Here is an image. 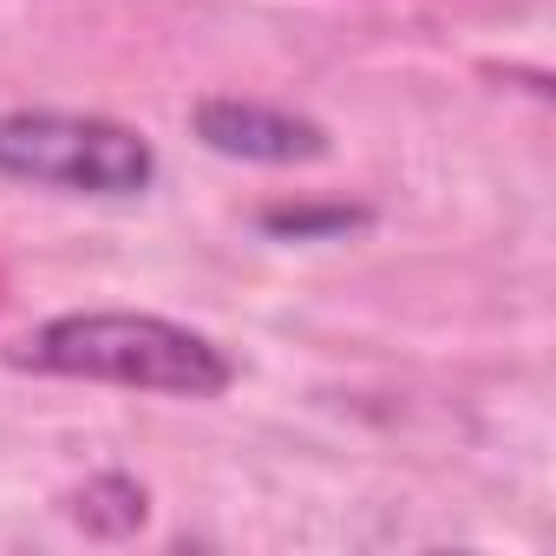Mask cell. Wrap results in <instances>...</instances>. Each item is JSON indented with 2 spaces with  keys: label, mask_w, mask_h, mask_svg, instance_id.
<instances>
[{
  "label": "cell",
  "mask_w": 556,
  "mask_h": 556,
  "mask_svg": "<svg viewBox=\"0 0 556 556\" xmlns=\"http://www.w3.org/2000/svg\"><path fill=\"white\" fill-rule=\"evenodd\" d=\"M14 361L66 380H112V387L184 393V400H210L229 387V361L203 334L157 315H66L27 334Z\"/></svg>",
  "instance_id": "obj_1"
},
{
  "label": "cell",
  "mask_w": 556,
  "mask_h": 556,
  "mask_svg": "<svg viewBox=\"0 0 556 556\" xmlns=\"http://www.w3.org/2000/svg\"><path fill=\"white\" fill-rule=\"evenodd\" d=\"M197 131L210 151L223 157H255V164H295V157H321V131L308 118L268 112V105H242V99H216L197 112Z\"/></svg>",
  "instance_id": "obj_3"
},
{
  "label": "cell",
  "mask_w": 556,
  "mask_h": 556,
  "mask_svg": "<svg viewBox=\"0 0 556 556\" xmlns=\"http://www.w3.org/2000/svg\"><path fill=\"white\" fill-rule=\"evenodd\" d=\"M157 157L138 131L79 112H14L0 118V177L79 190V197H138Z\"/></svg>",
  "instance_id": "obj_2"
}]
</instances>
